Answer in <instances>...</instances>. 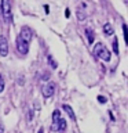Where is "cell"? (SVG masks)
<instances>
[{
  "instance_id": "9",
  "label": "cell",
  "mask_w": 128,
  "mask_h": 133,
  "mask_svg": "<svg viewBox=\"0 0 128 133\" xmlns=\"http://www.w3.org/2000/svg\"><path fill=\"white\" fill-rule=\"evenodd\" d=\"M103 33H105L106 36H111L114 33L113 26H111L110 24H105V25H103Z\"/></svg>"
},
{
  "instance_id": "12",
  "label": "cell",
  "mask_w": 128,
  "mask_h": 133,
  "mask_svg": "<svg viewBox=\"0 0 128 133\" xmlns=\"http://www.w3.org/2000/svg\"><path fill=\"white\" fill-rule=\"evenodd\" d=\"M113 51H114V54H118V40H117V37L113 39Z\"/></svg>"
},
{
  "instance_id": "5",
  "label": "cell",
  "mask_w": 128,
  "mask_h": 133,
  "mask_svg": "<svg viewBox=\"0 0 128 133\" xmlns=\"http://www.w3.org/2000/svg\"><path fill=\"white\" fill-rule=\"evenodd\" d=\"M7 54H8V40L4 35H2L0 36V56L6 57Z\"/></svg>"
},
{
  "instance_id": "1",
  "label": "cell",
  "mask_w": 128,
  "mask_h": 133,
  "mask_svg": "<svg viewBox=\"0 0 128 133\" xmlns=\"http://www.w3.org/2000/svg\"><path fill=\"white\" fill-rule=\"evenodd\" d=\"M94 56H97L98 58H101V60L106 61V62L110 61V51L102 43H97V44H95V47H94Z\"/></svg>"
},
{
  "instance_id": "3",
  "label": "cell",
  "mask_w": 128,
  "mask_h": 133,
  "mask_svg": "<svg viewBox=\"0 0 128 133\" xmlns=\"http://www.w3.org/2000/svg\"><path fill=\"white\" fill-rule=\"evenodd\" d=\"M15 46H17V50H18L22 56L28 54V51H29V42L23 40L21 36H18V37H17V40H15Z\"/></svg>"
},
{
  "instance_id": "11",
  "label": "cell",
  "mask_w": 128,
  "mask_h": 133,
  "mask_svg": "<svg viewBox=\"0 0 128 133\" xmlns=\"http://www.w3.org/2000/svg\"><path fill=\"white\" fill-rule=\"evenodd\" d=\"M66 121L63 118H59V121H58V130H66Z\"/></svg>"
},
{
  "instance_id": "8",
  "label": "cell",
  "mask_w": 128,
  "mask_h": 133,
  "mask_svg": "<svg viewBox=\"0 0 128 133\" xmlns=\"http://www.w3.org/2000/svg\"><path fill=\"white\" fill-rule=\"evenodd\" d=\"M62 108H63L65 112L70 116V119H73V121L76 119V115H74V112H73V108L70 107V105H68V104H63V107H62Z\"/></svg>"
},
{
  "instance_id": "15",
  "label": "cell",
  "mask_w": 128,
  "mask_h": 133,
  "mask_svg": "<svg viewBox=\"0 0 128 133\" xmlns=\"http://www.w3.org/2000/svg\"><path fill=\"white\" fill-rule=\"evenodd\" d=\"M4 90V78H3V75L0 74V93Z\"/></svg>"
},
{
  "instance_id": "17",
  "label": "cell",
  "mask_w": 128,
  "mask_h": 133,
  "mask_svg": "<svg viewBox=\"0 0 128 133\" xmlns=\"http://www.w3.org/2000/svg\"><path fill=\"white\" fill-rule=\"evenodd\" d=\"M32 118H33V111L29 110V112H28V121H32Z\"/></svg>"
},
{
  "instance_id": "14",
  "label": "cell",
  "mask_w": 128,
  "mask_h": 133,
  "mask_svg": "<svg viewBox=\"0 0 128 133\" xmlns=\"http://www.w3.org/2000/svg\"><path fill=\"white\" fill-rule=\"evenodd\" d=\"M48 64H50V65H52L51 68H57V66H58V64H57L55 61H54V58H52L51 56H48Z\"/></svg>"
},
{
  "instance_id": "16",
  "label": "cell",
  "mask_w": 128,
  "mask_h": 133,
  "mask_svg": "<svg viewBox=\"0 0 128 133\" xmlns=\"http://www.w3.org/2000/svg\"><path fill=\"white\" fill-rule=\"evenodd\" d=\"M98 101L101 103V104H105V103L107 101V100H106L105 97H103V96H98Z\"/></svg>"
},
{
  "instance_id": "19",
  "label": "cell",
  "mask_w": 128,
  "mask_h": 133,
  "mask_svg": "<svg viewBox=\"0 0 128 133\" xmlns=\"http://www.w3.org/2000/svg\"><path fill=\"white\" fill-rule=\"evenodd\" d=\"M2 4H3V0H0V14H2Z\"/></svg>"
},
{
  "instance_id": "2",
  "label": "cell",
  "mask_w": 128,
  "mask_h": 133,
  "mask_svg": "<svg viewBox=\"0 0 128 133\" xmlns=\"http://www.w3.org/2000/svg\"><path fill=\"white\" fill-rule=\"evenodd\" d=\"M2 14H3L4 21H6V22H11V21H12V12H11L10 0H3V4H2Z\"/></svg>"
},
{
  "instance_id": "13",
  "label": "cell",
  "mask_w": 128,
  "mask_h": 133,
  "mask_svg": "<svg viewBox=\"0 0 128 133\" xmlns=\"http://www.w3.org/2000/svg\"><path fill=\"white\" fill-rule=\"evenodd\" d=\"M123 35H124V40H125V43L128 44V31H127V25L125 24L123 25Z\"/></svg>"
},
{
  "instance_id": "10",
  "label": "cell",
  "mask_w": 128,
  "mask_h": 133,
  "mask_svg": "<svg viewBox=\"0 0 128 133\" xmlns=\"http://www.w3.org/2000/svg\"><path fill=\"white\" fill-rule=\"evenodd\" d=\"M85 35H87V39H88V43H92L94 42V32L91 28H87L85 29Z\"/></svg>"
},
{
  "instance_id": "4",
  "label": "cell",
  "mask_w": 128,
  "mask_h": 133,
  "mask_svg": "<svg viewBox=\"0 0 128 133\" xmlns=\"http://www.w3.org/2000/svg\"><path fill=\"white\" fill-rule=\"evenodd\" d=\"M55 87H57V85L54 82H48L45 86L41 87V93H43V96L45 98H48V97H51V96L55 93Z\"/></svg>"
},
{
  "instance_id": "18",
  "label": "cell",
  "mask_w": 128,
  "mask_h": 133,
  "mask_svg": "<svg viewBox=\"0 0 128 133\" xmlns=\"http://www.w3.org/2000/svg\"><path fill=\"white\" fill-rule=\"evenodd\" d=\"M65 15H66V17H70V10H69V8H66V12H65Z\"/></svg>"
},
{
  "instance_id": "6",
  "label": "cell",
  "mask_w": 128,
  "mask_h": 133,
  "mask_svg": "<svg viewBox=\"0 0 128 133\" xmlns=\"http://www.w3.org/2000/svg\"><path fill=\"white\" fill-rule=\"evenodd\" d=\"M61 118V112L55 110L52 114V123H51V132H58V121Z\"/></svg>"
},
{
  "instance_id": "7",
  "label": "cell",
  "mask_w": 128,
  "mask_h": 133,
  "mask_svg": "<svg viewBox=\"0 0 128 133\" xmlns=\"http://www.w3.org/2000/svg\"><path fill=\"white\" fill-rule=\"evenodd\" d=\"M18 36H21L23 40H26V42H30V39H32V31L28 26H23L22 29H21V33Z\"/></svg>"
},
{
  "instance_id": "20",
  "label": "cell",
  "mask_w": 128,
  "mask_h": 133,
  "mask_svg": "<svg viewBox=\"0 0 128 133\" xmlns=\"http://www.w3.org/2000/svg\"><path fill=\"white\" fill-rule=\"evenodd\" d=\"M37 133H44V130H43V128H40V129H39V132H37Z\"/></svg>"
}]
</instances>
